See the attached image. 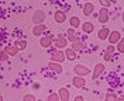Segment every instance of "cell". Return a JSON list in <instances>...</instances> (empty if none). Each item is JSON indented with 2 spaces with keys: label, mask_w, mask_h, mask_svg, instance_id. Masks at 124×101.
Segmentation results:
<instances>
[{
  "label": "cell",
  "mask_w": 124,
  "mask_h": 101,
  "mask_svg": "<svg viewBox=\"0 0 124 101\" xmlns=\"http://www.w3.org/2000/svg\"><path fill=\"white\" fill-rule=\"evenodd\" d=\"M111 58H113V54L106 51V52H104V55H103V59H104L106 62H110V61H111Z\"/></svg>",
  "instance_id": "obj_26"
},
{
  "label": "cell",
  "mask_w": 124,
  "mask_h": 101,
  "mask_svg": "<svg viewBox=\"0 0 124 101\" xmlns=\"http://www.w3.org/2000/svg\"><path fill=\"white\" fill-rule=\"evenodd\" d=\"M63 52H65V58H66V59H69L70 62H72V61H75V59L78 58L76 51H75V49H72V48H66Z\"/></svg>",
  "instance_id": "obj_12"
},
{
  "label": "cell",
  "mask_w": 124,
  "mask_h": 101,
  "mask_svg": "<svg viewBox=\"0 0 124 101\" xmlns=\"http://www.w3.org/2000/svg\"><path fill=\"white\" fill-rule=\"evenodd\" d=\"M82 31L85 34H92L94 31V24L90 23V21H86V23L82 24Z\"/></svg>",
  "instance_id": "obj_13"
},
{
  "label": "cell",
  "mask_w": 124,
  "mask_h": 101,
  "mask_svg": "<svg viewBox=\"0 0 124 101\" xmlns=\"http://www.w3.org/2000/svg\"><path fill=\"white\" fill-rule=\"evenodd\" d=\"M72 49H75V51H80V49H86V45L79 39L76 42H72Z\"/></svg>",
  "instance_id": "obj_22"
},
{
  "label": "cell",
  "mask_w": 124,
  "mask_h": 101,
  "mask_svg": "<svg viewBox=\"0 0 124 101\" xmlns=\"http://www.w3.org/2000/svg\"><path fill=\"white\" fill-rule=\"evenodd\" d=\"M23 101H35V95H32V94H27V95H24Z\"/></svg>",
  "instance_id": "obj_28"
},
{
  "label": "cell",
  "mask_w": 124,
  "mask_h": 101,
  "mask_svg": "<svg viewBox=\"0 0 124 101\" xmlns=\"http://www.w3.org/2000/svg\"><path fill=\"white\" fill-rule=\"evenodd\" d=\"M54 20L56 21L58 24H62L66 21V14L63 13V11H61V10H56L54 14Z\"/></svg>",
  "instance_id": "obj_9"
},
{
  "label": "cell",
  "mask_w": 124,
  "mask_h": 101,
  "mask_svg": "<svg viewBox=\"0 0 124 101\" xmlns=\"http://www.w3.org/2000/svg\"><path fill=\"white\" fill-rule=\"evenodd\" d=\"M99 21H100L101 24H106L108 21V7H101L100 8V11H99Z\"/></svg>",
  "instance_id": "obj_5"
},
{
  "label": "cell",
  "mask_w": 124,
  "mask_h": 101,
  "mask_svg": "<svg viewBox=\"0 0 124 101\" xmlns=\"http://www.w3.org/2000/svg\"><path fill=\"white\" fill-rule=\"evenodd\" d=\"M58 95H59V101H69V90L68 88H65V87H61L59 90H58Z\"/></svg>",
  "instance_id": "obj_8"
},
{
  "label": "cell",
  "mask_w": 124,
  "mask_h": 101,
  "mask_svg": "<svg viewBox=\"0 0 124 101\" xmlns=\"http://www.w3.org/2000/svg\"><path fill=\"white\" fill-rule=\"evenodd\" d=\"M55 45H56V49H63L68 45V39L65 38L63 35H58V39H56Z\"/></svg>",
  "instance_id": "obj_10"
},
{
  "label": "cell",
  "mask_w": 124,
  "mask_h": 101,
  "mask_svg": "<svg viewBox=\"0 0 124 101\" xmlns=\"http://www.w3.org/2000/svg\"><path fill=\"white\" fill-rule=\"evenodd\" d=\"M45 25L44 24H35V27L32 28V34L35 35V37H39V35H42L44 31H45Z\"/></svg>",
  "instance_id": "obj_14"
},
{
  "label": "cell",
  "mask_w": 124,
  "mask_h": 101,
  "mask_svg": "<svg viewBox=\"0 0 124 101\" xmlns=\"http://www.w3.org/2000/svg\"><path fill=\"white\" fill-rule=\"evenodd\" d=\"M72 84L75 86L76 88H82V87L86 84V81L82 76H75V77L72 79Z\"/></svg>",
  "instance_id": "obj_11"
},
{
  "label": "cell",
  "mask_w": 124,
  "mask_h": 101,
  "mask_svg": "<svg viewBox=\"0 0 124 101\" xmlns=\"http://www.w3.org/2000/svg\"><path fill=\"white\" fill-rule=\"evenodd\" d=\"M106 51H107V52H111V54H113V52H114V45H108Z\"/></svg>",
  "instance_id": "obj_30"
},
{
  "label": "cell",
  "mask_w": 124,
  "mask_h": 101,
  "mask_svg": "<svg viewBox=\"0 0 124 101\" xmlns=\"http://www.w3.org/2000/svg\"><path fill=\"white\" fill-rule=\"evenodd\" d=\"M117 101H124V94H123V95H120V97L117 98Z\"/></svg>",
  "instance_id": "obj_32"
},
{
  "label": "cell",
  "mask_w": 124,
  "mask_h": 101,
  "mask_svg": "<svg viewBox=\"0 0 124 101\" xmlns=\"http://www.w3.org/2000/svg\"><path fill=\"white\" fill-rule=\"evenodd\" d=\"M52 41H54V35H45V37H42V38L39 39V45L42 48H49L52 45Z\"/></svg>",
  "instance_id": "obj_7"
},
{
  "label": "cell",
  "mask_w": 124,
  "mask_h": 101,
  "mask_svg": "<svg viewBox=\"0 0 124 101\" xmlns=\"http://www.w3.org/2000/svg\"><path fill=\"white\" fill-rule=\"evenodd\" d=\"M0 101H4L3 100V95H0Z\"/></svg>",
  "instance_id": "obj_34"
},
{
  "label": "cell",
  "mask_w": 124,
  "mask_h": 101,
  "mask_svg": "<svg viewBox=\"0 0 124 101\" xmlns=\"http://www.w3.org/2000/svg\"><path fill=\"white\" fill-rule=\"evenodd\" d=\"M66 39H68L69 42H76V41H79L80 38L75 35V28H69V30H68V37H66Z\"/></svg>",
  "instance_id": "obj_18"
},
{
  "label": "cell",
  "mask_w": 124,
  "mask_h": 101,
  "mask_svg": "<svg viewBox=\"0 0 124 101\" xmlns=\"http://www.w3.org/2000/svg\"><path fill=\"white\" fill-rule=\"evenodd\" d=\"M0 62H1V58H0Z\"/></svg>",
  "instance_id": "obj_37"
},
{
  "label": "cell",
  "mask_w": 124,
  "mask_h": 101,
  "mask_svg": "<svg viewBox=\"0 0 124 101\" xmlns=\"http://www.w3.org/2000/svg\"><path fill=\"white\" fill-rule=\"evenodd\" d=\"M69 25H70V28H79V27H80V18L76 17V16L70 17L69 18Z\"/></svg>",
  "instance_id": "obj_19"
},
{
  "label": "cell",
  "mask_w": 124,
  "mask_h": 101,
  "mask_svg": "<svg viewBox=\"0 0 124 101\" xmlns=\"http://www.w3.org/2000/svg\"><path fill=\"white\" fill-rule=\"evenodd\" d=\"M4 51H6V54L8 56H16V55L18 54V48L16 47V45H7V47L4 48Z\"/></svg>",
  "instance_id": "obj_16"
},
{
  "label": "cell",
  "mask_w": 124,
  "mask_h": 101,
  "mask_svg": "<svg viewBox=\"0 0 124 101\" xmlns=\"http://www.w3.org/2000/svg\"><path fill=\"white\" fill-rule=\"evenodd\" d=\"M104 72H106V67H104L103 63H97V65H94V69H93V72L90 73V74H92V79L93 80H97Z\"/></svg>",
  "instance_id": "obj_1"
},
{
  "label": "cell",
  "mask_w": 124,
  "mask_h": 101,
  "mask_svg": "<svg viewBox=\"0 0 124 101\" xmlns=\"http://www.w3.org/2000/svg\"><path fill=\"white\" fill-rule=\"evenodd\" d=\"M117 45V51L120 54H124V38H120V41L116 44Z\"/></svg>",
  "instance_id": "obj_24"
},
{
  "label": "cell",
  "mask_w": 124,
  "mask_h": 101,
  "mask_svg": "<svg viewBox=\"0 0 124 101\" xmlns=\"http://www.w3.org/2000/svg\"><path fill=\"white\" fill-rule=\"evenodd\" d=\"M0 58H1V62H6L8 59V55L6 54V51L3 49V51H0Z\"/></svg>",
  "instance_id": "obj_27"
},
{
  "label": "cell",
  "mask_w": 124,
  "mask_h": 101,
  "mask_svg": "<svg viewBox=\"0 0 124 101\" xmlns=\"http://www.w3.org/2000/svg\"><path fill=\"white\" fill-rule=\"evenodd\" d=\"M118 95L116 93H107L104 95V101H117Z\"/></svg>",
  "instance_id": "obj_23"
},
{
  "label": "cell",
  "mask_w": 124,
  "mask_h": 101,
  "mask_svg": "<svg viewBox=\"0 0 124 101\" xmlns=\"http://www.w3.org/2000/svg\"><path fill=\"white\" fill-rule=\"evenodd\" d=\"M83 1H90V0H83Z\"/></svg>",
  "instance_id": "obj_35"
},
{
  "label": "cell",
  "mask_w": 124,
  "mask_h": 101,
  "mask_svg": "<svg viewBox=\"0 0 124 101\" xmlns=\"http://www.w3.org/2000/svg\"><path fill=\"white\" fill-rule=\"evenodd\" d=\"M35 101H42V100H35Z\"/></svg>",
  "instance_id": "obj_36"
},
{
  "label": "cell",
  "mask_w": 124,
  "mask_h": 101,
  "mask_svg": "<svg viewBox=\"0 0 124 101\" xmlns=\"http://www.w3.org/2000/svg\"><path fill=\"white\" fill-rule=\"evenodd\" d=\"M120 38H121L120 31L114 30V31H110V34H108V37H107V41H108V44H110V45H116L117 42L120 41Z\"/></svg>",
  "instance_id": "obj_4"
},
{
  "label": "cell",
  "mask_w": 124,
  "mask_h": 101,
  "mask_svg": "<svg viewBox=\"0 0 124 101\" xmlns=\"http://www.w3.org/2000/svg\"><path fill=\"white\" fill-rule=\"evenodd\" d=\"M99 3L101 4V7H108L110 6V0H99Z\"/></svg>",
  "instance_id": "obj_29"
},
{
  "label": "cell",
  "mask_w": 124,
  "mask_h": 101,
  "mask_svg": "<svg viewBox=\"0 0 124 101\" xmlns=\"http://www.w3.org/2000/svg\"><path fill=\"white\" fill-rule=\"evenodd\" d=\"M73 101H85V100H83V97H82V95H76Z\"/></svg>",
  "instance_id": "obj_31"
},
{
  "label": "cell",
  "mask_w": 124,
  "mask_h": 101,
  "mask_svg": "<svg viewBox=\"0 0 124 101\" xmlns=\"http://www.w3.org/2000/svg\"><path fill=\"white\" fill-rule=\"evenodd\" d=\"M73 73H75L76 76L85 77V76H87V74H90L92 72H90V69H87V67L83 66V65H76V66L73 67Z\"/></svg>",
  "instance_id": "obj_2"
},
{
  "label": "cell",
  "mask_w": 124,
  "mask_h": 101,
  "mask_svg": "<svg viewBox=\"0 0 124 101\" xmlns=\"http://www.w3.org/2000/svg\"><path fill=\"white\" fill-rule=\"evenodd\" d=\"M46 101H59V95H58V93H52L48 98H46Z\"/></svg>",
  "instance_id": "obj_25"
},
{
  "label": "cell",
  "mask_w": 124,
  "mask_h": 101,
  "mask_svg": "<svg viewBox=\"0 0 124 101\" xmlns=\"http://www.w3.org/2000/svg\"><path fill=\"white\" fill-rule=\"evenodd\" d=\"M13 45H16V47L18 48V51H24L27 48V41L25 39H16Z\"/></svg>",
  "instance_id": "obj_20"
},
{
  "label": "cell",
  "mask_w": 124,
  "mask_h": 101,
  "mask_svg": "<svg viewBox=\"0 0 124 101\" xmlns=\"http://www.w3.org/2000/svg\"><path fill=\"white\" fill-rule=\"evenodd\" d=\"M48 67L51 70H54L55 73H62V65L61 63H58V62H51L48 63Z\"/></svg>",
  "instance_id": "obj_15"
},
{
  "label": "cell",
  "mask_w": 124,
  "mask_h": 101,
  "mask_svg": "<svg viewBox=\"0 0 124 101\" xmlns=\"http://www.w3.org/2000/svg\"><path fill=\"white\" fill-rule=\"evenodd\" d=\"M51 61H52V62H58V63L63 62V61H65V52L56 49L54 54L51 55Z\"/></svg>",
  "instance_id": "obj_6"
},
{
  "label": "cell",
  "mask_w": 124,
  "mask_h": 101,
  "mask_svg": "<svg viewBox=\"0 0 124 101\" xmlns=\"http://www.w3.org/2000/svg\"><path fill=\"white\" fill-rule=\"evenodd\" d=\"M45 18H46V14L42 10H37L32 14V21H34V24H44Z\"/></svg>",
  "instance_id": "obj_3"
},
{
  "label": "cell",
  "mask_w": 124,
  "mask_h": 101,
  "mask_svg": "<svg viewBox=\"0 0 124 101\" xmlns=\"http://www.w3.org/2000/svg\"><path fill=\"white\" fill-rule=\"evenodd\" d=\"M121 20H123V23H124V11H123V14H121Z\"/></svg>",
  "instance_id": "obj_33"
},
{
  "label": "cell",
  "mask_w": 124,
  "mask_h": 101,
  "mask_svg": "<svg viewBox=\"0 0 124 101\" xmlns=\"http://www.w3.org/2000/svg\"><path fill=\"white\" fill-rule=\"evenodd\" d=\"M108 34H110V30H108V28H101V30H99V32H97V38L99 39H107Z\"/></svg>",
  "instance_id": "obj_21"
},
{
  "label": "cell",
  "mask_w": 124,
  "mask_h": 101,
  "mask_svg": "<svg viewBox=\"0 0 124 101\" xmlns=\"http://www.w3.org/2000/svg\"><path fill=\"white\" fill-rule=\"evenodd\" d=\"M93 11H94V6H93V3H86L85 6H83V14L85 16H90L93 14Z\"/></svg>",
  "instance_id": "obj_17"
}]
</instances>
